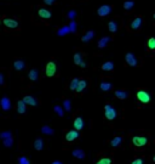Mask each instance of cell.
<instances>
[{
  "instance_id": "6da1fadb",
  "label": "cell",
  "mask_w": 155,
  "mask_h": 164,
  "mask_svg": "<svg viewBox=\"0 0 155 164\" xmlns=\"http://www.w3.org/2000/svg\"><path fill=\"white\" fill-rule=\"evenodd\" d=\"M116 114H117V113H116L115 108H114L112 105L107 103V105L104 106V116H105V118H107L108 121H113V119H115Z\"/></svg>"
},
{
  "instance_id": "7a4b0ae2",
  "label": "cell",
  "mask_w": 155,
  "mask_h": 164,
  "mask_svg": "<svg viewBox=\"0 0 155 164\" xmlns=\"http://www.w3.org/2000/svg\"><path fill=\"white\" fill-rule=\"evenodd\" d=\"M45 74L47 77H54L57 74V64L55 61H50L46 64V68H45Z\"/></svg>"
},
{
  "instance_id": "3957f363",
  "label": "cell",
  "mask_w": 155,
  "mask_h": 164,
  "mask_svg": "<svg viewBox=\"0 0 155 164\" xmlns=\"http://www.w3.org/2000/svg\"><path fill=\"white\" fill-rule=\"evenodd\" d=\"M148 142H149V140L147 136L138 135V136H133V139H132V144L135 145L136 147H144L148 145Z\"/></svg>"
},
{
  "instance_id": "277c9868",
  "label": "cell",
  "mask_w": 155,
  "mask_h": 164,
  "mask_svg": "<svg viewBox=\"0 0 155 164\" xmlns=\"http://www.w3.org/2000/svg\"><path fill=\"white\" fill-rule=\"evenodd\" d=\"M137 99L142 103H148L150 101V95L145 90H138L137 91Z\"/></svg>"
},
{
  "instance_id": "5b68a950",
  "label": "cell",
  "mask_w": 155,
  "mask_h": 164,
  "mask_svg": "<svg viewBox=\"0 0 155 164\" xmlns=\"http://www.w3.org/2000/svg\"><path fill=\"white\" fill-rule=\"evenodd\" d=\"M112 10H113V7H112L110 5H102V6L97 10V14H98L99 17H107V16L112 12Z\"/></svg>"
},
{
  "instance_id": "8992f818",
  "label": "cell",
  "mask_w": 155,
  "mask_h": 164,
  "mask_svg": "<svg viewBox=\"0 0 155 164\" xmlns=\"http://www.w3.org/2000/svg\"><path fill=\"white\" fill-rule=\"evenodd\" d=\"M79 136H80L79 135V130H69V131H67L64 134V140L67 142H72V141L77 140Z\"/></svg>"
},
{
  "instance_id": "52a82bcc",
  "label": "cell",
  "mask_w": 155,
  "mask_h": 164,
  "mask_svg": "<svg viewBox=\"0 0 155 164\" xmlns=\"http://www.w3.org/2000/svg\"><path fill=\"white\" fill-rule=\"evenodd\" d=\"M125 60H126V63H127L129 66H131V67H136V66L139 64L138 59L136 57L132 52H127L126 56H125Z\"/></svg>"
},
{
  "instance_id": "ba28073f",
  "label": "cell",
  "mask_w": 155,
  "mask_h": 164,
  "mask_svg": "<svg viewBox=\"0 0 155 164\" xmlns=\"http://www.w3.org/2000/svg\"><path fill=\"white\" fill-rule=\"evenodd\" d=\"M0 106H1V109L5 111V112H7V111H10V109L12 108V103H11L10 99H9L7 96H4V97L0 100Z\"/></svg>"
},
{
  "instance_id": "9c48e42d",
  "label": "cell",
  "mask_w": 155,
  "mask_h": 164,
  "mask_svg": "<svg viewBox=\"0 0 155 164\" xmlns=\"http://www.w3.org/2000/svg\"><path fill=\"white\" fill-rule=\"evenodd\" d=\"M143 24V18L141 16H137L136 18H133V21L130 23V29L132 31H138Z\"/></svg>"
},
{
  "instance_id": "30bf717a",
  "label": "cell",
  "mask_w": 155,
  "mask_h": 164,
  "mask_svg": "<svg viewBox=\"0 0 155 164\" xmlns=\"http://www.w3.org/2000/svg\"><path fill=\"white\" fill-rule=\"evenodd\" d=\"M4 24H5V27H7L10 29H17L19 26L17 21L12 20V18H9V17H5L4 18Z\"/></svg>"
},
{
  "instance_id": "8fae6325",
  "label": "cell",
  "mask_w": 155,
  "mask_h": 164,
  "mask_svg": "<svg viewBox=\"0 0 155 164\" xmlns=\"http://www.w3.org/2000/svg\"><path fill=\"white\" fill-rule=\"evenodd\" d=\"M23 101H24V103L27 106H32V107H35V106H38L39 103H40V101H38L34 96H30V95H26L23 97Z\"/></svg>"
},
{
  "instance_id": "7c38bea8",
  "label": "cell",
  "mask_w": 155,
  "mask_h": 164,
  "mask_svg": "<svg viewBox=\"0 0 155 164\" xmlns=\"http://www.w3.org/2000/svg\"><path fill=\"white\" fill-rule=\"evenodd\" d=\"M38 14L42 20H50V18H51V16H52L51 11H50V10H47V9H45V7H39Z\"/></svg>"
},
{
  "instance_id": "4fadbf2b",
  "label": "cell",
  "mask_w": 155,
  "mask_h": 164,
  "mask_svg": "<svg viewBox=\"0 0 155 164\" xmlns=\"http://www.w3.org/2000/svg\"><path fill=\"white\" fill-rule=\"evenodd\" d=\"M74 63H75L77 66H80L81 68H85V67H86V63L82 60V55H81L80 52H75V54H74Z\"/></svg>"
},
{
  "instance_id": "5bb4252c",
  "label": "cell",
  "mask_w": 155,
  "mask_h": 164,
  "mask_svg": "<svg viewBox=\"0 0 155 164\" xmlns=\"http://www.w3.org/2000/svg\"><path fill=\"white\" fill-rule=\"evenodd\" d=\"M39 76H40V73H39V71L37 68H32V69L29 71V73H28V78H29V80H32V82H37L39 79Z\"/></svg>"
},
{
  "instance_id": "9a60e30c",
  "label": "cell",
  "mask_w": 155,
  "mask_h": 164,
  "mask_svg": "<svg viewBox=\"0 0 155 164\" xmlns=\"http://www.w3.org/2000/svg\"><path fill=\"white\" fill-rule=\"evenodd\" d=\"M72 156H73L74 158H77V159H84L86 154H85V152H84L82 150L77 148V150H73V151H72Z\"/></svg>"
},
{
  "instance_id": "2e32d148",
  "label": "cell",
  "mask_w": 155,
  "mask_h": 164,
  "mask_svg": "<svg viewBox=\"0 0 155 164\" xmlns=\"http://www.w3.org/2000/svg\"><path fill=\"white\" fill-rule=\"evenodd\" d=\"M14 68L16 69V71H23L24 68H26V62L23 61V60H15L14 61Z\"/></svg>"
},
{
  "instance_id": "e0dca14e",
  "label": "cell",
  "mask_w": 155,
  "mask_h": 164,
  "mask_svg": "<svg viewBox=\"0 0 155 164\" xmlns=\"http://www.w3.org/2000/svg\"><path fill=\"white\" fill-rule=\"evenodd\" d=\"M93 38H95V32H93V31H89V32H86V33L82 35L81 40H82V43H89V41L92 40Z\"/></svg>"
},
{
  "instance_id": "ac0fdd59",
  "label": "cell",
  "mask_w": 155,
  "mask_h": 164,
  "mask_svg": "<svg viewBox=\"0 0 155 164\" xmlns=\"http://www.w3.org/2000/svg\"><path fill=\"white\" fill-rule=\"evenodd\" d=\"M110 41H112V38H110V37H103V38H101L99 41H98V47H99V49H104Z\"/></svg>"
},
{
  "instance_id": "d6986e66",
  "label": "cell",
  "mask_w": 155,
  "mask_h": 164,
  "mask_svg": "<svg viewBox=\"0 0 155 164\" xmlns=\"http://www.w3.org/2000/svg\"><path fill=\"white\" fill-rule=\"evenodd\" d=\"M68 33H70L69 24H67V26H63V27L58 28V31H57V35H58V37H64V35H66V34H68Z\"/></svg>"
},
{
  "instance_id": "ffe728a7",
  "label": "cell",
  "mask_w": 155,
  "mask_h": 164,
  "mask_svg": "<svg viewBox=\"0 0 155 164\" xmlns=\"http://www.w3.org/2000/svg\"><path fill=\"white\" fill-rule=\"evenodd\" d=\"M54 129L51 128V126H49V125H44V126H41V134H44V135H46V136H52L54 135Z\"/></svg>"
},
{
  "instance_id": "44dd1931",
  "label": "cell",
  "mask_w": 155,
  "mask_h": 164,
  "mask_svg": "<svg viewBox=\"0 0 155 164\" xmlns=\"http://www.w3.org/2000/svg\"><path fill=\"white\" fill-rule=\"evenodd\" d=\"M44 140L42 139H35L34 140V142H33V147H34V150H37V151H41L42 148H44Z\"/></svg>"
},
{
  "instance_id": "7402d4cb",
  "label": "cell",
  "mask_w": 155,
  "mask_h": 164,
  "mask_svg": "<svg viewBox=\"0 0 155 164\" xmlns=\"http://www.w3.org/2000/svg\"><path fill=\"white\" fill-rule=\"evenodd\" d=\"M115 96L119 99V100H126V99L129 97V92L125 91V90H116Z\"/></svg>"
},
{
  "instance_id": "603a6c76",
  "label": "cell",
  "mask_w": 155,
  "mask_h": 164,
  "mask_svg": "<svg viewBox=\"0 0 155 164\" xmlns=\"http://www.w3.org/2000/svg\"><path fill=\"white\" fill-rule=\"evenodd\" d=\"M64 16H66L68 20L75 21V18L78 17V12L75 11V10H68V11L64 14Z\"/></svg>"
},
{
  "instance_id": "cb8c5ba5",
  "label": "cell",
  "mask_w": 155,
  "mask_h": 164,
  "mask_svg": "<svg viewBox=\"0 0 155 164\" xmlns=\"http://www.w3.org/2000/svg\"><path fill=\"white\" fill-rule=\"evenodd\" d=\"M73 126L75 128V130H82V128H84V121H82V118H80V117H78L77 119L74 121V124H73Z\"/></svg>"
},
{
  "instance_id": "d4e9b609",
  "label": "cell",
  "mask_w": 155,
  "mask_h": 164,
  "mask_svg": "<svg viewBox=\"0 0 155 164\" xmlns=\"http://www.w3.org/2000/svg\"><path fill=\"white\" fill-rule=\"evenodd\" d=\"M26 106H27V105L24 103L23 100L17 102V112H18L19 114H24V113H26V111H27V107H26Z\"/></svg>"
},
{
  "instance_id": "484cf974",
  "label": "cell",
  "mask_w": 155,
  "mask_h": 164,
  "mask_svg": "<svg viewBox=\"0 0 155 164\" xmlns=\"http://www.w3.org/2000/svg\"><path fill=\"white\" fill-rule=\"evenodd\" d=\"M87 80H85V79H80V82H79V85H78V89H77V92H82L86 88H87Z\"/></svg>"
},
{
  "instance_id": "4316f807",
  "label": "cell",
  "mask_w": 155,
  "mask_h": 164,
  "mask_svg": "<svg viewBox=\"0 0 155 164\" xmlns=\"http://www.w3.org/2000/svg\"><path fill=\"white\" fill-rule=\"evenodd\" d=\"M117 28H119V24H117V22H116L115 20H112L108 23V29H109L112 33H115L116 31H117Z\"/></svg>"
},
{
  "instance_id": "83f0119b",
  "label": "cell",
  "mask_w": 155,
  "mask_h": 164,
  "mask_svg": "<svg viewBox=\"0 0 155 164\" xmlns=\"http://www.w3.org/2000/svg\"><path fill=\"white\" fill-rule=\"evenodd\" d=\"M124 9L125 10H127V11H130V10H132L133 9V6H135V0H125V2H124Z\"/></svg>"
},
{
  "instance_id": "f1b7e54d",
  "label": "cell",
  "mask_w": 155,
  "mask_h": 164,
  "mask_svg": "<svg viewBox=\"0 0 155 164\" xmlns=\"http://www.w3.org/2000/svg\"><path fill=\"white\" fill-rule=\"evenodd\" d=\"M99 88H101L102 91H109V90L113 88V84H112V83H108V82H102L101 83V85H99Z\"/></svg>"
},
{
  "instance_id": "f546056e",
  "label": "cell",
  "mask_w": 155,
  "mask_h": 164,
  "mask_svg": "<svg viewBox=\"0 0 155 164\" xmlns=\"http://www.w3.org/2000/svg\"><path fill=\"white\" fill-rule=\"evenodd\" d=\"M121 144H122V136H115V137L110 141V145H112L113 147H119Z\"/></svg>"
},
{
  "instance_id": "4dcf8cb0",
  "label": "cell",
  "mask_w": 155,
  "mask_h": 164,
  "mask_svg": "<svg viewBox=\"0 0 155 164\" xmlns=\"http://www.w3.org/2000/svg\"><path fill=\"white\" fill-rule=\"evenodd\" d=\"M102 69H103V71H113V69H114V63L112 61L104 62V63L102 64Z\"/></svg>"
},
{
  "instance_id": "1f68e13d",
  "label": "cell",
  "mask_w": 155,
  "mask_h": 164,
  "mask_svg": "<svg viewBox=\"0 0 155 164\" xmlns=\"http://www.w3.org/2000/svg\"><path fill=\"white\" fill-rule=\"evenodd\" d=\"M79 82H80V79H78V78L72 79V82H70V84H69V88H70V90H72V91H77Z\"/></svg>"
},
{
  "instance_id": "d6a6232c",
  "label": "cell",
  "mask_w": 155,
  "mask_h": 164,
  "mask_svg": "<svg viewBox=\"0 0 155 164\" xmlns=\"http://www.w3.org/2000/svg\"><path fill=\"white\" fill-rule=\"evenodd\" d=\"M63 108H64L67 112H70V111H72V102H70L68 99H64V100H63Z\"/></svg>"
},
{
  "instance_id": "836d02e7",
  "label": "cell",
  "mask_w": 155,
  "mask_h": 164,
  "mask_svg": "<svg viewBox=\"0 0 155 164\" xmlns=\"http://www.w3.org/2000/svg\"><path fill=\"white\" fill-rule=\"evenodd\" d=\"M69 28H70V33H77L78 32L77 21H70V22H69Z\"/></svg>"
},
{
  "instance_id": "e575fe53",
  "label": "cell",
  "mask_w": 155,
  "mask_h": 164,
  "mask_svg": "<svg viewBox=\"0 0 155 164\" xmlns=\"http://www.w3.org/2000/svg\"><path fill=\"white\" fill-rule=\"evenodd\" d=\"M113 163V161H112V158H109V157H103V158H101L98 162H96V164H112Z\"/></svg>"
},
{
  "instance_id": "d590c367",
  "label": "cell",
  "mask_w": 155,
  "mask_h": 164,
  "mask_svg": "<svg viewBox=\"0 0 155 164\" xmlns=\"http://www.w3.org/2000/svg\"><path fill=\"white\" fill-rule=\"evenodd\" d=\"M9 137H12V133L11 131H1L0 133V139L1 140H5V139H9Z\"/></svg>"
},
{
  "instance_id": "8d00e7d4",
  "label": "cell",
  "mask_w": 155,
  "mask_h": 164,
  "mask_svg": "<svg viewBox=\"0 0 155 164\" xmlns=\"http://www.w3.org/2000/svg\"><path fill=\"white\" fill-rule=\"evenodd\" d=\"M54 111L56 112V114H58L59 117H63V116H64V111H63V107H61V106H58V105H56V106L54 107Z\"/></svg>"
},
{
  "instance_id": "74e56055",
  "label": "cell",
  "mask_w": 155,
  "mask_h": 164,
  "mask_svg": "<svg viewBox=\"0 0 155 164\" xmlns=\"http://www.w3.org/2000/svg\"><path fill=\"white\" fill-rule=\"evenodd\" d=\"M2 144L5 147H11L12 144H14V139L12 137H9V139H5V140H2Z\"/></svg>"
},
{
  "instance_id": "f35d334b",
  "label": "cell",
  "mask_w": 155,
  "mask_h": 164,
  "mask_svg": "<svg viewBox=\"0 0 155 164\" xmlns=\"http://www.w3.org/2000/svg\"><path fill=\"white\" fill-rule=\"evenodd\" d=\"M18 164H32V163H30V161L26 156H21L18 158Z\"/></svg>"
},
{
  "instance_id": "ab89813d",
  "label": "cell",
  "mask_w": 155,
  "mask_h": 164,
  "mask_svg": "<svg viewBox=\"0 0 155 164\" xmlns=\"http://www.w3.org/2000/svg\"><path fill=\"white\" fill-rule=\"evenodd\" d=\"M148 47L150 50H155V38H149L148 39Z\"/></svg>"
},
{
  "instance_id": "60d3db41",
  "label": "cell",
  "mask_w": 155,
  "mask_h": 164,
  "mask_svg": "<svg viewBox=\"0 0 155 164\" xmlns=\"http://www.w3.org/2000/svg\"><path fill=\"white\" fill-rule=\"evenodd\" d=\"M131 164H143V159H141V158H137L135 161H132Z\"/></svg>"
},
{
  "instance_id": "b9f144b4",
  "label": "cell",
  "mask_w": 155,
  "mask_h": 164,
  "mask_svg": "<svg viewBox=\"0 0 155 164\" xmlns=\"http://www.w3.org/2000/svg\"><path fill=\"white\" fill-rule=\"evenodd\" d=\"M4 83H5V76L0 72V85H4Z\"/></svg>"
},
{
  "instance_id": "7bdbcfd3",
  "label": "cell",
  "mask_w": 155,
  "mask_h": 164,
  "mask_svg": "<svg viewBox=\"0 0 155 164\" xmlns=\"http://www.w3.org/2000/svg\"><path fill=\"white\" fill-rule=\"evenodd\" d=\"M44 2H45L46 5H54V4L56 2V0H44Z\"/></svg>"
},
{
  "instance_id": "ee69618b",
  "label": "cell",
  "mask_w": 155,
  "mask_h": 164,
  "mask_svg": "<svg viewBox=\"0 0 155 164\" xmlns=\"http://www.w3.org/2000/svg\"><path fill=\"white\" fill-rule=\"evenodd\" d=\"M52 164H63V163L59 162V161H55V162H52Z\"/></svg>"
},
{
  "instance_id": "f6af8a7d",
  "label": "cell",
  "mask_w": 155,
  "mask_h": 164,
  "mask_svg": "<svg viewBox=\"0 0 155 164\" xmlns=\"http://www.w3.org/2000/svg\"><path fill=\"white\" fill-rule=\"evenodd\" d=\"M153 161H154V162H155V156H154V158H153Z\"/></svg>"
},
{
  "instance_id": "bcb514c9",
  "label": "cell",
  "mask_w": 155,
  "mask_h": 164,
  "mask_svg": "<svg viewBox=\"0 0 155 164\" xmlns=\"http://www.w3.org/2000/svg\"><path fill=\"white\" fill-rule=\"evenodd\" d=\"M154 20H155V14H154Z\"/></svg>"
},
{
  "instance_id": "7dc6e473",
  "label": "cell",
  "mask_w": 155,
  "mask_h": 164,
  "mask_svg": "<svg viewBox=\"0 0 155 164\" xmlns=\"http://www.w3.org/2000/svg\"><path fill=\"white\" fill-rule=\"evenodd\" d=\"M81 1H84V0H81Z\"/></svg>"
}]
</instances>
